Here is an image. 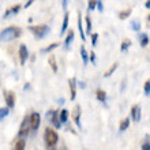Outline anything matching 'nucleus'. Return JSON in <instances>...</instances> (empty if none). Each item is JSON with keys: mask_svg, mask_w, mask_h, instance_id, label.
<instances>
[{"mask_svg": "<svg viewBox=\"0 0 150 150\" xmlns=\"http://www.w3.org/2000/svg\"><path fill=\"white\" fill-rule=\"evenodd\" d=\"M21 34V30L18 28H7L4 29L3 32L0 33V41L1 42H7V41H12V40H15L16 37H19Z\"/></svg>", "mask_w": 150, "mask_h": 150, "instance_id": "1", "label": "nucleus"}, {"mask_svg": "<svg viewBox=\"0 0 150 150\" xmlns=\"http://www.w3.org/2000/svg\"><path fill=\"white\" fill-rule=\"evenodd\" d=\"M44 139H45V143H47L48 147H53L59 141V137L56 134V131H53L52 128L48 127L45 130V135H44Z\"/></svg>", "mask_w": 150, "mask_h": 150, "instance_id": "2", "label": "nucleus"}, {"mask_svg": "<svg viewBox=\"0 0 150 150\" xmlns=\"http://www.w3.org/2000/svg\"><path fill=\"white\" fill-rule=\"evenodd\" d=\"M29 30L37 37V38H44L49 33V26L47 25H37V26H29Z\"/></svg>", "mask_w": 150, "mask_h": 150, "instance_id": "3", "label": "nucleus"}, {"mask_svg": "<svg viewBox=\"0 0 150 150\" xmlns=\"http://www.w3.org/2000/svg\"><path fill=\"white\" fill-rule=\"evenodd\" d=\"M32 130V126H30V117L29 116H25V119L22 120V124H21V128H19V137L21 138H25L29 135V131Z\"/></svg>", "mask_w": 150, "mask_h": 150, "instance_id": "4", "label": "nucleus"}, {"mask_svg": "<svg viewBox=\"0 0 150 150\" xmlns=\"http://www.w3.org/2000/svg\"><path fill=\"white\" fill-rule=\"evenodd\" d=\"M40 123H41V117H40V113L37 112H33L30 115V126H32V130L36 131L40 127Z\"/></svg>", "mask_w": 150, "mask_h": 150, "instance_id": "5", "label": "nucleus"}, {"mask_svg": "<svg viewBox=\"0 0 150 150\" xmlns=\"http://www.w3.org/2000/svg\"><path fill=\"white\" fill-rule=\"evenodd\" d=\"M4 100H6L8 108H14V105H15V94L12 91H10V90L4 91Z\"/></svg>", "mask_w": 150, "mask_h": 150, "instance_id": "6", "label": "nucleus"}, {"mask_svg": "<svg viewBox=\"0 0 150 150\" xmlns=\"http://www.w3.org/2000/svg\"><path fill=\"white\" fill-rule=\"evenodd\" d=\"M29 57V52H28V48L25 44H22L19 47V59H21V64H25L26 60Z\"/></svg>", "mask_w": 150, "mask_h": 150, "instance_id": "7", "label": "nucleus"}, {"mask_svg": "<svg viewBox=\"0 0 150 150\" xmlns=\"http://www.w3.org/2000/svg\"><path fill=\"white\" fill-rule=\"evenodd\" d=\"M49 113H51L52 124H53L56 128H60V127H62V122H60V119H59V112L52 111V112H49Z\"/></svg>", "mask_w": 150, "mask_h": 150, "instance_id": "8", "label": "nucleus"}, {"mask_svg": "<svg viewBox=\"0 0 150 150\" xmlns=\"http://www.w3.org/2000/svg\"><path fill=\"white\" fill-rule=\"evenodd\" d=\"M131 116H132V120L135 123H138L141 120V107L139 105H134L132 109H131Z\"/></svg>", "mask_w": 150, "mask_h": 150, "instance_id": "9", "label": "nucleus"}, {"mask_svg": "<svg viewBox=\"0 0 150 150\" xmlns=\"http://www.w3.org/2000/svg\"><path fill=\"white\" fill-rule=\"evenodd\" d=\"M72 116H74V122H75V124L81 128V107L79 105H76L75 107V109H74V112H72Z\"/></svg>", "mask_w": 150, "mask_h": 150, "instance_id": "10", "label": "nucleus"}, {"mask_svg": "<svg viewBox=\"0 0 150 150\" xmlns=\"http://www.w3.org/2000/svg\"><path fill=\"white\" fill-rule=\"evenodd\" d=\"M70 90H71V101H74L76 97V79H70Z\"/></svg>", "mask_w": 150, "mask_h": 150, "instance_id": "11", "label": "nucleus"}, {"mask_svg": "<svg viewBox=\"0 0 150 150\" xmlns=\"http://www.w3.org/2000/svg\"><path fill=\"white\" fill-rule=\"evenodd\" d=\"M78 29H79V33H81V38H82V41H85V40H86V37H85V33H83L82 16H81V12H78Z\"/></svg>", "mask_w": 150, "mask_h": 150, "instance_id": "12", "label": "nucleus"}, {"mask_svg": "<svg viewBox=\"0 0 150 150\" xmlns=\"http://www.w3.org/2000/svg\"><path fill=\"white\" fill-rule=\"evenodd\" d=\"M68 12H66L64 14V19H63V26H62V32H60V34L63 36L64 33H66V30H67V28H68Z\"/></svg>", "mask_w": 150, "mask_h": 150, "instance_id": "13", "label": "nucleus"}, {"mask_svg": "<svg viewBox=\"0 0 150 150\" xmlns=\"http://www.w3.org/2000/svg\"><path fill=\"white\" fill-rule=\"evenodd\" d=\"M96 97H97V100H98V101L105 103V100H107V93L100 89V90H97V93H96Z\"/></svg>", "mask_w": 150, "mask_h": 150, "instance_id": "14", "label": "nucleus"}, {"mask_svg": "<svg viewBox=\"0 0 150 150\" xmlns=\"http://www.w3.org/2000/svg\"><path fill=\"white\" fill-rule=\"evenodd\" d=\"M139 42H141V47L145 48L147 44H149V36L145 34V33H142V34L139 36Z\"/></svg>", "mask_w": 150, "mask_h": 150, "instance_id": "15", "label": "nucleus"}, {"mask_svg": "<svg viewBox=\"0 0 150 150\" xmlns=\"http://www.w3.org/2000/svg\"><path fill=\"white\" fill-rule=\"evenodd\" d=\"M72 40H74V32H72V30H70V32H68V34H67V37H66V41H64V47H66V48L70 47V44H71Z\"/></svg>", "mask_w": 150, "mask_h": 150, "instance_id": "16", "label": "nucleus"}, {"mask_svg": "<svg viewBox=\"0 0 150 150\" xmlns=\"http://www.w3.org/2000/svg\"><path fill=\"white\" fill-rule=\"evenodd\" d=\"M81 56H82L83 64H87V62H89V55H87V51L85 47H81Z\"/></svg>", "mask_w": 150, "mask_h": 150, "instance_id": "17", "label": "nucleus"}, {"mask_svg": "<svg viewBox=\"0 0 150 150\" xmlns=\"http://www.w3.org/2000/svg\"><path fill=\"white\" fill-rule=\"evenodd\" d=\"M59 119H60V122H62V124L67 122V119H68V111L67 109H63L62 112H59Z\"/></svg>", "mask_w": 150, "mask_h": 150, "instance_id": "18", "label": "nucleus"}, {"mask_svg": "<svg viewBox=\"0 0 150 150\" xmlns=\"http://www.w3.org/2000/svg\"><path fill=\"white\" fill-rule=\"evenodd\" d=\"M128 126H130V119L127 117V119H124V120H122V123H120V127H119V130L122 131H126L127 128H128Z\"/></svg>", "mask_w": 150, "mask_h": 150, "instance_id": "19", "label": "nucleus"}, {"mask_svg": "<svg viewBox=\"0 0 150 150\" xmlns=\"http://www.w3.org/2000/svg\"><path fill=\"white\" fill-rule=\"evenodd\" d=\"M116 68H117V63H113V64L111 66V68H109V70H108V71L105 72V74H104V76H105V78L111 76V75L115 72V70H116Z\"/></svg>", "mask_w": 150, "mask_h": 150, "instance_id": "20", "label": "nucleus"}, {"mask_svg": "<svg viewBox=\"0 0 150 150\" xmlns=\"http://www.w3.org/2000/svg\"><path fill=\"white\" fill-rule=\"evenodd\" d=\"M10 113V111H8V107H6V108H0V122L3 120L7 115Z\"/></svg>", "mask_w": 150, "mask_h": 150, "instance_id": "21", "label": "nucleus"}, {"mask_svg": "<svg viewBox=\"0 0 150 150\" xmlns=\"http://www.w3.org/2000/svg\"><path fill=\"white\" fill-rule=\"evenodd\" d=\"M131 12H132V11H131L130 8H128V10H124V11H122L120 14H119V18H120V19H126L127 16L131 15Z\"/></svg>", "mask_w": 150, "mask_h": 150, "instance_id": "22", "label": "nucleus"}, {"mask_svg": "<svg viewBox=\"0 0 150 150\" xmlns=\"http://www.w3.org/2000/svg\"><path fill=\"white\" fill-rule=\"evenodd\" d=\"M49 64H51V67L52 70H53V72H57V64H56V60L53 56H51L49 57Z\"/></svg>", "mask_w": 150, "mask_h": 150, "instance_id": "23", "label": "nucleus"}, {"mask_svg": "<svg viewBox=\"0 0 150 150\" xmlns=\"http://www.w3.org/2000/svg\"><path fill=\"white\" fill-rule=\"evenodd\" d=\"M25 145H26L25 139H21V141H18V142L15 143V150H23L25 149Z\"/></svg>", "mask_w": 150, "mask_h": 150, "instance_id": "24", "label": "nucleus"}, {"mask_svg": "<svg viewBox=\"0 0 150 150\" xmlns=\"http://www.w3.org/2000/svg\"><path fill=\"white\" fill-rule=\"evenodd\" d=\"M56 47H59V44H57V42H53V44H51L49 47L45 48V49H42V52H44V53H47V52H51L52 49H55Z\"/></svg>", "mask_w": 150, "mask_h": 150, "instance_id": "25", "label": "nucleus"}, {"mask_svg": "<svg viewBox=\"0 0 150 150\" xmlns=\"http://www.w3.org/2000/svg\"><path fill=\"white\" fill-rule=\"evenodd\" d=\"M97 8V1L96 0H89V11H93Z\"/></svg>", "mask_w": 150, "mask_h": 150, "instance_id": "26", "label": "nucleus"}, {"mask_svg": "<svg viewBox=\"0 0 150 150\" xmlns=\"http://www.w3.org/2000/svg\"><path fill=\"white\" fill-rule=\"evenodd\" d=\"M86 32L87 33L91 32V21H90V16L89 15L86 16Z\"/></svg>", "mask_w": 150, "mask_h": 150, "instance_id": "27", "label": "nucleus"}, {"mask_svg": "<svg viewBox=\"0 0 150 150\" xmlns=\"http://www.w3.org/2000/svg\"><path fill=\"white\" fill-rule=\"evenodd\" d=\"M130 45H131V41H130V40H126V41H123L122 48H120V49H122V51L124 52V51H127V48L130 47Z\"/></svg>", "mask_w": 150, "mask_h": 150, "instance_id": "28", "label": "nucleus"}, {"mask_svg": "<svg viewBox=\"0 0 150 150\" xmlns=\"http://www.w3.org/2000/svg\"><path fill=\"white\" fill-rule=\"evenodd\" d=\"M143 90H145V94H146V96H149V94H150V81H146V82H145Z\"/></svg>", "mask_w": 150, "mask_h": 150, "instance_id": "29", "label": "nucleus"}, {"mask_svg": "<svg viewBox=\"0 0 150 150\" xmlns=\"http://www.w3.org/2000/svg\"><path fill=\"white\" fill-rule=\"evenodd\" d=\"M97 40H98V34H97V33L91 34V44H93V47H96V44H97Z\"/></svg>", "mask_w": 150, "mask_h": 150, "instance_id": "30", "label": "nucleus"}, {"mask_svg": "<svg viewBox=\"0 0 150 150\" xmlns=\"http://www.w3.org/2000/svg\"><path fill=\"white\" fill-rule=\"evenodd\" d=\"M131 25H132V29H134L135 32H138L139 29H141V25H139V22H137V21H134Z\"/></svg>", "mask_w": 150, "mask_h": 150, "instance_id": "31", "label": "nucleus"}, {"mask_svg": "<svg viewBox=\"0 0 150 150\" xmlns=\"http://www.w3.org/2000/svg\"><path fill=\"white\" fill-rule=\"evenodd\" d=\"M19 10H21V6H18V4H16V6H14V7L11 8V12H12V14H18V12H19Z\"/></svg>", "mask_w": 150, "mask_h": 150, "instance_id": "32", "label": "nucleus"}, {"mask_svg": "<svg viewBox=\"0 0 150 150\" xmlns=\"http://www.w3.org/2000/svg\"><path fill=\"white\" fill-rule=\"evenodd\" d=\"M67 4H68V0H63V1H62V7H63L64 11L67 10Z\"/></svg>", "mask_w": 150, "mask_h": 150, "instance_id": "33", "label": "nucleus"}, {"mask_svg": "<svg viewBox=\"0 0 150 150\" xmlns=\"http://www.w3.org/2000/svg\"><path fill=\"white\" fill-rule=\"evenodd\" d=\"M142 150H150V143L149 142L143 143V145H142Z\"/></svg>", "mask_w": 150, "mask_h": 150, "instance_id": "34", "label": "nucleus"}, {"mask_svg": "<svg viewBox=\"0 0 150 150\" xmlns=\"http://www.w3.org/2000/svg\"><path fill=\"white\" fill-rule=\"evenodd\" d=\"M97 8H98V11H100V12H103L104 7H103V3H101V1H97Z\"/></svg>", "mask_w": 150, "mask_h": 150, "instance_id": "35", "label": "nucleus"}, {"mask_svg": "<svg viewBox=\"0 0 150 150\" xmlns=\"http://www.w3.org/2000/svg\"><path fill=\"white\" fill-rule=\"evenodd\" d=\"M89 60H90L91 63H94V62H96V55H94V53H90V56H89Z\"/></svg>", "mask_w": 150, "mask_h": 150, "instance_id": "36", "label": "nucleus"}, {"mask_svg": "<svg viewBox=\"0 0 150 150\" xmlns=\"http://www.w3.org/2000/svg\"><path fill=\"white\" fill-rule=\"evenodd\" d=\"M33 1H34V0H29L28 3L25 4V8H28V7H30V6H32V3H33Z\"/></svg>", "mask_w": 150, "mask_h": 150, "instance_id": "37", "label": "nucleus"}, {"mask_svg": "<svg viewBox=\"0 0 150 150\" xmlns=\"http://www.w3.org/2000/svg\"><path fill=\"white\" fill-rule=\"evenodd\" d=\"M10 14H11V10H7V11H6V14H4V18H7Z\"/></svg>", "mask_w": 150, "mask_h": 150, "instance_id": "38", "label": "nucleus"}, {"mask_svg": "<svg viewBox=\"0 0 150 150\" xmlns=\"http://www.w3.org/2000/svg\"><path fill=\"white\" fill-rule=\"evenodd\" d=\"M145 7H146V8H150V0H146V3H145Z\"/></svg>", "mask_w": 150, "mask_h": 150, "instance_id": "39", "label": "nucleus"}, {"mask_svg": "<svg viewBox=\"0 0 150 150\" xmlns=\"http://www.w3.org/2000/svg\"><path fill=\"white\" fill-rule=\"evenodd\" d=\"M149 22H150V15H149Z\"/></svg>", "mask_w": 150, "mask_h": 150, "instance_id": "40", "label": "nucleus"}]
</instances>
